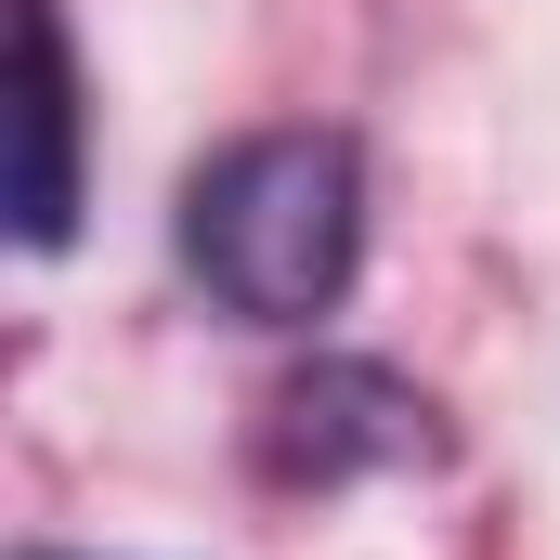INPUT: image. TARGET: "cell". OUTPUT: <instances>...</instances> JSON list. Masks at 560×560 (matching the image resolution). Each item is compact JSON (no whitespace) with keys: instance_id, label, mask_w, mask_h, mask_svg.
I'll list each match as a JSON object with an SVG mask.
<instances>
[{"instance_id":"cell-1","label":"cell","mask_w":560,"mask_h":560,"mask_svg":"<svg viewBox=\"0 0 560 560\" xmlns=\"http://www.w3.org/2000/svg\"><path fill=\"white\" fill-rule=\"evenodd\" d=\"M183 261L248 326H313L365 261V170L339 131H248L183 183Z\"/></svg>"},{"instance_id":"cell-2","label":"cell","mask_w":560,"mask_h":560,"mask_svg":"<svg viewBox=\"0 0 560 560\" xmlns=\"http://www.w3.org/2000/svg\"><path fill=\"white\" fill-rule=\"evenodd\" d=\"M430 443V392H405L392 365H313L275 405V469L287 482H352V469H418Z\"/></svg>"},{"instance_id":"cell-3","label":"cell","mask_w":560,"mask_h":560,"mask_svg":"<svg viewBox=\"0 0 560 560\" xmlns=\"http://www.w3.org/2000/svg\"><path fill=\"white\" fill-rule=\"evenodd\" d=\"M13 235L66 248L79 235V66H66V13L13 0Z\"/></svg>"}]
</instances>
